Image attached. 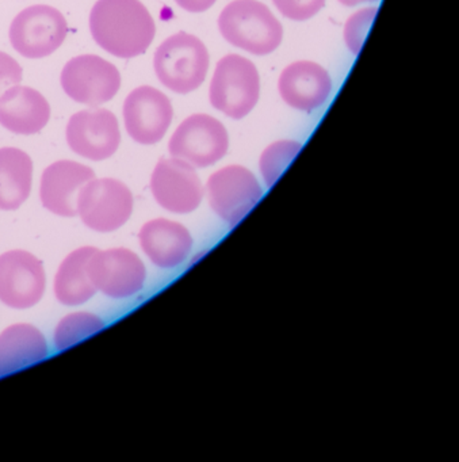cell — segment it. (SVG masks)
Masks as SVG:
<instances>
[{"mask_svg":"<svg viewBox=\"0 0 459 462\" xmlns=\"http://www.w3.org/2000/svg\"><path fill=\"white\" fill-rule=\"evenodd\" d=\"M90 31L110 55L133 59L152 44L156 23L140 0H98L91 9Z\"/></svg>","mask_w":459,"mask_h":462,"instance_id":"cell-1","label":"cell"},{"mask_svg":"<svg viewBox=\"0 0 459 462\" xmlns=\"http://www.w3.org/2000/svg\"><path fill=\"white\" fill-rule=\"evenodd\" d=\"M221 36L245 52L266 56L283 39V28L266 5L258 0H234L218 18Z\"/></svg>","mask_w":459,"mask_h":462,"instance_id":"cell-2","label":"cell"},{"mask_svg":"<svg viewBox=\"0 0 459 462\" xmlns=\"http://www.w3.org/2000/svg\"><path fill=\"white\" fill-rule=\"evenodd\" d=\"M209 63L204 42L183 32L161 42L153 56L156 77L164 88L177 94H188L201 88Z\"/></svg>","mask_w":459,"mask_h":462,"instance_id":"cell-3","label":"cell"},{"mask_svg":"<svg viewBox=\"0 0 459 462\" xmlns=\"http://www.w3.org/2000/svg\"><path fill=\"white\" fill-rule=\"evenodd\" d=\"M133 210V193L115 178H94L78 194L77 216L96 234H113L123 228Z\"/></svg>","mask_w":459,"mask_h":462,"instance_id":"cell-4","label":"cell"},{"mask_svg":"<svg viewBox=\"0 0 459 462\" xmlns=\"http://www.w3.org/2000/svg\"><path fill=\"white\" fill-rule=\"evenodd\" d=\"M261 97L255 64L239 55H228L216 66L209 88L212 106L234 120L247 117Z\"/></svg>","mask_w":459,"mask_h":462,"instance_id":"cell-5","label":"cell"},{"mask_svg":"<svg viewBox=\"0 0 459 462\" xmlns=\"http://www.w3.org/2000/svg\"><path fill=\"white\" fill-rule=\"evenodd\" d=\"M263 188L247 167H223L210 175L205 196L212 212L226 226H239L263 199Z\"/></svg>","mask_w":459,"mask_h":462,"instance_id":"cell-6","label":"cell"},{"mask_svg":"<svg viewBox=\"0 0 459 462\" xmlns=\"http://www.w3.org/2000/svg\"><path fill=\"white\" fill-rule=\"evenodd\" d=\"M88 275L96 293L128 300L145 288L148 272L142 256L131 248H96L88 262Z\"/></svg>","mask_w":459,"mask_h":462,"instance_id":"cell-7","label":"cell"},{"mask_svg":"<svg viewBox=\"0 0 459 462\" xmlns=\"http://www.w3.org/2000/svg\"><path fill=\"white\" fill-rule=\"evenodd\" d=\"M47 272L31 251L9 250L0 254V302L10 310H28L44 299Z\"/></svg>","mask_w":459,"mask_h":462,"instance_id":"cell-8","label":"cell"},{"mask_svg":"<svg viewBox=\"0 0 459 462\" xmlns=\"http://www.w3.org/2000/svg\"><path fill=\"white\" fill-rule=\"evenodd\" d=\"M69 25L58 9L34 5L23 10L10 26L13 48L26 59H44L66 42Z\"/></svg>","mask_w":459,"mask_h":462,"instance_id":"cell-9","label":"cell"},{"mask_svg":"<svg viewBox=\"0 0 459 462\" xmlns=\"http://www.w3.org/2000/svg\"><path fill=\"white\" fill-rule=\"evenodd\" d=\"M229 136L225 126L212 116L193 115L186 118L169 143L171 158L180 159L194 169H207L228 152Z\"/></svg>","mask_w":459,"mask_h":462,"instance_id":"cell-10","label":"cell"},{"mask_svg":"<svg viewBox=\"0 0 459 462\" xmlns=\"http://www.w3.org/2000/svg\"><path fill=\"white\" fill-rule=\"evenodd\" d=\"M60 83L72 101L96 107L117 96L121 74L115 64L101 56L80 55L64 66Z\"/></svg>","mask_w":459,"mask_h":462,"instance_id":"cell-11","label":"cell"},{"mask_svg":"<svg viewBox=\"0 0 459 462\" xmlns=\"http://www.w3.org/2000/svg\"><path fill=\"white\" fill-rule=\"evenodd\" d=\"M150 189L156 204L172 215H191L205 199V186L196 169L177 158L158 162Z\"/></svg>","mask_w":459,"mask_h":462,"instance_id":"cell-12","label":"cell"},{"mask_svg":"<svg viewBox=\"0 0 459 462\" xmlns=\"http://www.w3.org/2000/svg\"><path fill=\"white\" fill-rule=\"evenodd\" d=\"M66 137L72 152L91 162L112 158L121 144L117 117L107 109L75 113L67 124Z\"/></svg>","mask_w":459,"mask_h":462,"instance_id":"cell-13","label":"cell"},{"mask_svg":"<svg viewBox=\"0 0 459 462\" xmlns=\"http://www.w3.org/2000/svg\"><path fill=\"white\" fill-rule=\"evenodd\" d=\"M123 116L132 140L139 144L153 145L166 136L174 109L166 94L152 86H140L126 97Z\"/></svg>","mask_w":459,"mask_h":462,"instance_id":"cell-14","label":"cell"},{"mask_svg":"<svg viewBox=\"0 0 459 462\" xmlns=\"http://www.w3.org/2000/svg\"><path fill=\"white\" fill-rule=\"evenodd\" d=\"M139 245L148 261L161 270H175L190 258L194 237L188 226L171 218L158 217L142 224Z\"/></svg>","mask_w":459,"mask_h":462,"instance_id":"cell-15","label":"cell"},{"mask_svg":"<svg viewBox=\"0 0 459 462\" xmlns=\"http://www.w3.org/2000/svg\"><path fill=\"white\" fill-rule=\"evenodd\" d=\"M96 178L91 167L75 161H58L44 170L40 180V201L45 210L59 217L77 216L80 189Z\"/></svg>","mask_w":459,"mask_h":462,"instance_id":"cell-16","label":"cell"},{"mask_svg":"<svg viewBox=\"0 0 459 462\" xmlns=\"http://www.w3.org/2000/svg\"><path fill=\"white\" fill-rule=\"evenodd\" d=\"M278 91L285 104L293 109L313 112L328 99L332 79L320 64L296 61L283 69L278 80Z\"/></svg>","mask_w":459,"mask_h":462,"instance_id":"cell-17","label":"cell"},{"mask_svg":"<svg viewBox=\"0 0 459 462\" xmlns=\"http://www.w3.org/2000/svg\"><path fill=\"white\" fill-rule=\"evenodd\" d=\"M44 332L31 323H14L0 332V378L41 364L50 356Z\"/></svg>","mask_w":459,"mask_h":462,"instance_id":"cell-18","label":"cell"},{"mask_svg":"<svg viewBox=\"0 0 459 462\" xmlns=\"http://www.w3.org/2000/svg\"><path fill=\"white\" fill-rule=\"evenodd\" d=\"M48 99L28 86H13L0 96V125L15 134H39L50 123Z\"/></svg>","mask_w":459,"mask_h":462,"instance_id":"cell-19","label":"cell"},{"mask_svg":"<svg viewBox=\"0 0 459 462\" xmlns=\"http://www.w3.org/2000/svg\"><path fill=\"white\" fill-rule=\"evenodd\" d=\"M96 247L82 245L75 248L59 264L53 277V294L61 305L80 307L96 294L88 275V262Z\"/></svg>","mask_w":459,"mask_h":462,"instance_id":"cell-20","label":"cell"},{"mask_svg":"<svg viewBox=\"0 0 459 462\" xmlns=\"http://www.w3.org/2000/svg\"><path fill=\"white\" fill-rule=\"evenodd\" d=\"M33 161L25 151L0 148V210L15 212L28 201L33 189Z\"/></svg>","mask_w":459,"mask_h":462,"instance_id":"cell-21","label":"cell"},{"mask_svg":"<svg viewBox=\"0 0 459 462\" xmlns=\"http://www.w3.org/2000/svg\"><path fill=\"white\" fill-rule=\"evenodd\" d=\"M106 328V321L94 312L75 310L64 316L53 331V346L66 351Z\"/></svg>","mask_w":459,"mask_h":462,"instance_id":"cell-22","label":"cell"},{"mask_svg":"<svg viewBox=\"0 0 459 462\" xmlns=\"http://www.w3.org/2000/svg\"><path fill=\"white\" fill-rule=\"evenodd\" d=\"M302 144L293 140H280L272 143L262 152L259 170L267 188H272L286 171L291 162L297 158Z\"/></svg>","mask_w":459,"mask_h":462,"instance_id":"cell-23","label":"cell"},{"mask_svg":"<svg viewBox=\"0 0 459 462\" xmlns=\"http://www.w3.org/2000/svg\"><path fill=\"white\" fill-rule=\"evenodd\" d=\"M375 7L359 10L355 14L348 18L344 26V42L353 55L358 56L363 47L364 40L372 28V21L377 15Z\"/></svg>","mask_w":459,"mask_h":462,"instance_id":"cell-24","label":"cell"},{"mask_svg":"<svg viewBox=\"0 0 459 462\" xmlns=\"http://www.w3.org/2000/svg\"><path fill=\"white\" fill-rule=\"evenodd\" d=\"M272 4L283 17L301 23L315 17L326 6V0H272Z\"/></svg>","mask_w":459,"mask_h":462,"instance_id":"cell-25","label":"cell"},{"mask_svg":"<svg viewBox=\"0 0 459 462\" xmlns=\"http://www.w3.org/2000/svg\"><path fill=\"white\" fill-rule=\"evenodd\" d=\"M23 67L7 53L0 52V96L23 82Z\"/></svg>","mask_w":459,"mask_h":462,"instance_id":"cell-26","label":"cell"},{"mask_svg":"<svg viewBox=\"0 0 459 462\" xmlns=\"http://www.w3.org/2000/svg\"><path fill=\"white\" fill-rule=\"evenodd\" d=\"M175 2L180 9L194 14L207 12L216 4V0H175Z\"/></svg>","mask_w":459,"mask_h":462,"instance_id":"cell-27","label":"cell"},{"mask_svg":"<svg viewBox=\"0 0 459 462\" xmlns=\"http://www.w3.org/2000/svg\"><path fill=\"white\" fill-rule=\"evenodd\" d=\"M343 6L353 7L356 5L362 4H372V2H378V0H339Z\"/></svg>","mask_w":459,"mask_h":462,"instance_id":"cell-28","label":"cell"}]
</instances>
